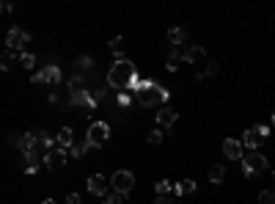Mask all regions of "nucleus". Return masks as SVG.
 <instances>
[{"label": "nucleus", "instance_id": "obj_1", "mask_svg": "<svg viewBox=\"0 0 275 204\" xmlns=\"http://www.w3.org/2000/svg\"><path fill=\"white\" fill-rule=\"evenodd\" d=\"M138 83H140V77L135 72V64L127 61V58H124V61H116L108 72L110 89H138Z\"/></svg>", "mask_w": 275, "mask_h": 204}, {"label": "nucleus", "instance_id": "obj_2", "mask_svg": "<svg viewBox=\"0 0 275 204\" xmlns=\"http://www.w3.org/2000/svg\"><path fill=\"white\" fill-rule=\"evenodd\" d=\"M135 97L143 108L149 105H165L168 102V89H162L160 83H152V80H140L138 89H135Z\"/></svg>", "mask_w": 275, "mask_h": 204}, {"label": "nucleus", "instance_id": "obj_3", "mask_svg": "<svg viewBox=\"0 0 275 204\" xmlns=\"http://www.w3.org/2000/svg\"><path fill=\"white\" fill-rule=\"evenodd\" d=\"M262 171H267V157L264 155L250 152V155L242 157V174H245V177H259Z\"/></svg>", "mask_w": 275, "mask_h": 204}, {"label": "nucleus", "instance_id": "obj_4", "mask_svg": "<svg viewBox=\"0 0 275 204\" xmlns=\"http://www.w3.org/2000/svg\"><path fill=\"white\" fill-rule=\"evenodd\" d=\"M132 188H135V174L127 171V169H121V171H116L113 177H110V191H116V193H124L127 196Z\"/></svg>", "mask_w": 275, "mask_h": 204}, {"label": "nucleus", "instance_id": "obj_5", "mask_svg": "<svg viewBox=\"0 0 275 204\" xmlns=\"http://www.w3.org/2000/svg\"><path fill=\"white\" fill-rule=\"evenodd\" d=\"M108 138H110V125L108 121H94V125L88 127V135H86L88 147H105Z\"/></svg>", "mask_w": 275, "mask_h": 204}, {"label": "nucleus", "instance_id": "obj_6", "mask_svg": "<svg viewBox=\"0 0 275 204\" xmlns=\"http://www.w3.org/2000/svg\"><path fill=\"white\" fill-rule=\"evenodd\" d=\"M267 133H270V130L267 127H248L245 130V135H242V147H248L250 152H259V147H262V144L267 141Z\"/></svg>", "mask_w": 275, "mask_h": 204}, {"label": "nucleus", "instance_id": "obj_7", "mask_svg": "<svg viewBox=\"0 0 275 204\" xmlns=\"http://www.w3.org/2000/svg\"><path fill=\"white\" fill-rule=\"evenodd\" d=\"M33 83H50V86H58L61 83V67H55V64H50V67H44L39 72H33Z\"/></svg>", "mask_w": 275, "mask_h": 204}, {"label": "nucleus", "instance_id": "obj_8", "mask_svg": "<svg viewBox=\"0 0 275 204\" xmlns=\"http://www.w3.org/2000/svg\"><path fill=\"white\" fill-rule=\"evenodd\" d=\"M31 42V33H25L22 28H11L9 36H6V50H14V53H19L22 47Z\"/></svg>", "mask_w": 275, "mask_h": 204}, {"label": "nucleus", "instance_id": "obj_9", "mask_svg": "<svg viewBox=\"0 0 275 204\" xmlns=\"http://www.w3.org/2000/svg\"><path fill=\"white\" fill-rule=\"evenodd\" d=\"M66 160H69V149H53V152H47V157H44V166H47L50 171H58V169H64L66 166Z\"/></svg>", "mask_w": 275, "mask_h": 204}, {"label": "nucleus", "instance_id": "obj_10", "mask_svg": "<svg viewBox=\"0 0 275 204\" xmlns=\"http://www.w3.org/2000/svg\"><path fill=\"white\" fill-rule=\"evenodd\" d=\"M223 155H226L228 160H242L245 157V147L240 141H234V138H226V141H223Z\"/></svg>", "mask_w": 275, "mask_h": 204}, {"label": "nucleus", "instance_id": "obj_11", "mask_svg": "<svg viewBox=\"0 0 275 204\" xmlns=\"http://www.w3.org/2000/svg\"><path fill=\"white\" fill-rule=\"evenodd\" d=\"M108 188H110V182L102 177V174H94V177H88V191H91V193H96V196H102V199H105V196L110 193Z\"/></svg>", "mask_w": 275, "mask_h": 204}, {"label": "nucleus", "instance_id": "obj_12", "mask_svg": "<svg viewBox=\"0 0 275 204\" xmlns=\"http://www.w3.org/2000/svg\"><path fill=\"white\" fill-rule=\"evenodd\" d=\"M72 102H74V105H83L86 113H91L94 108H96V99H94V94H88V89L86 91H74L72 94Z\"/></svg>", "mask_w": 275, "mask_h": 204}, {"label": "nucleus", "instance_id": "obj_13", "mask_svg": "<svg viewBox=\"0 0 275 204\" xmlns=\"http://www.w3.org/2000/svg\"><path fill=\"white\" fill-rule=\"evenodd\" d=\"M176 121H179V111H174V108H162V111H157V125L160 127H174Z\"/></svg>", "mask_w": 275, "mask_h": 204}, {"label": "nucleus", "instance_id": "obj_14", "mask_svg": "<svg viewBox=\"0 0 275 204\" xmlns=\"http://www.w3.org/2000/svg\"><path fill=\"white\" fill-rule=\"evenodd\" d=\"M72 144H74L72 127H61V133L55 135V147H58V149H72Z\"/></svg>", "mask_w": 275, "mask_h": 204}, {"label": "nucleus", "instance_id": "obj_15", "mask_svg": "<svg viewBox=\"0 0 275 204\" xmlns=\"http://www.w3.org/2000/svg\"><path fill=\"white\" fill-rule=\"evenodd\" d=\"M168 42L174 47H184V42H187V31H184V28H171V31H168Z\"/></svg>", "mask_w": 275, "mask_h": 204}, {"label": "nucleus", "instance_id": "obj_16", "mask_svg": "<svg viewBox=\"0 0 275 204\" xmlns=\"http://www.w3.org/2000/svg\"><path fill=\"white\" fill-rule=\"evenodd\" d=\"M204 47L201 45H193V47H184V61L187 64H196V61H204Z\"/></svg>", "mask_w": 275, "mask_h": 204}, {"label": "nucleus", "instance_id": "obj_17", "mask_svg": "<svg viewBox=\"0 0 275 204\" xmlns=\"http://www.w3.org/2000/svg\"><path fill=\"white\" fill-rule=\"evenodd\" d=\"M198 191V185H196V179H182L179 185H176V196H190V193H196Z\"/></svg>", "mask_w": 275, "mask_h": 204}, {"label": "nucleus", "instance_id": "obj_18", "mask_svg": "<svg viewBox=\"0 0 275 204\" xmlns=\"http://www.w3.org/2000/svg\"><path fill=\"white\" fill-rule=\"evenodd\" d=\"M91 55H83V58H77V61H74V77H80L83 75V72H88L91 69Z\"/></svg>", "mask_w": 275, "mask_h": 204}, {"label": "nucleus", "instance_id": "obj_19", "mask_svg": "<svg viewBox=\"0 0 275 204\" xmlns=\"http://www.w3.org/2000/svg\"><path fill=\"white\" fill-rule=\"evenodd\" d=\"M154 193H157V196H171V193H176V188L171 185L168 179H160L157 185H154Z\"/></svg>", "mask_w": 275, "mask_h": 204}, {"label": "nucleus", "instance_id": "obj_20", "mask_svg": "<svg viewBox=\"0 0 275 204\" xmlns=\"http://www.w3.org/2000/svg\"><path fill=\"white\" fill-rule=\"evenodd\" d=\"M223 179H226V169H223V166H212L209 169V182L212 185H220Z\"/></svg>", "mask_w": 275, "mask_h": 204}, {"label": "nucleus", "instance_id": "obj_21", "mask_svg": "<svg viewBox=\"0 0 275 204\" xmlns=\"http://www.w3.org/2000/svg\"><path fill=\"white\" fill-rule=\"evenodd\" d=\"M110 50H113L116 61H124V53H121V50H124V39H121V36H116V39L110 42Z\"/></svg>", "mask_w": 275, "mask_h": 204}, {"label": "nucleus", "instance_id": "obj_22", "mask_svg": "<svg viewBox=\"0 0 275 204\" xmlns=\"http://www.w3.org/2000/svg\"><path fill=\"white\" fill-rule=\"evenodd\" d=\"M88 149H91V147H88V141H83V144H72V149H69V157H83Z\"/></svg>", "mask_w": 275, "mask_h": 204}, {"label": "nucleus", "instance_id": "obj_23", "mask_svg": "<svg viewBox=\"0 0 275 204\" xmlns=\"http://www.w3.org/2000/svg\"><path fill=\"white\" fill-rule=\"evenodd\" d=\"M14 58H17V53H14V50H6V53H3V61H0V69L9 72L11 64H14Z\"/></svg>", "mask_w": 275, "mask_h": 204}, {"label": "nucleus", "instance_id": "obj_24", "mask_svg": "<svg viewBox=\"0 0 275 204\" xmlns=\"http://www.w3.org/2000/svg\"><path fill=\"white\" fill-rule=\"evenodd\" d=\"M74 91H86V83H83V77H69V94H74Z\"/></svg>", "mask_w": 275, "mask_h": 204}, {"label": "nucleus", "instance_id": "obj_25", "mask_svg": "<svg viewBox=\"0 0 275 204\" xmlns=\"http://www.w3.org/2000/svg\"><path fill=\"white\" fill-rule=\"evenodd\" d=\"M259 204H275V188H272V191H262V193H259Z\"/></svg>", "mask_w": 275, "mask_h": 204}, {"label": "nucleus", "instance_id": "obj_26", "mask_svg": "<svg viewBox=\"0 0 275 204\" xmlns=\"http://www.w3.org/2000/svg\"><path fill=\"white\" fill-rule=\"evenodd\" d=\"M105 204H124V193H116V191H110L105 196Z\"/></svg>", "mask_w": 275, "mask_h": 204}, {"label": "nucleus", "instance_id": "obj_27", "mask_svg": "<svg viewBox=\"0 0 275 204\" xmlns=\"http://www.w3.org/2000/svg\"><path fill=\"white\" fill-rule=\"evenodd\" d=\"M19 64H22V67H25V69H33L36 58H33L31 53H22V55H19Z\"/></svg>", "mask_w": 275, "mask_h": 204}, {"label": "nucleus", "instance_id": "obj_28", "mask_svg": "<svg viewBox=\"0 0 275 204\" xmlns=\"http://www.w3.org/2000/svg\"><path fill=\"white\" fill-rule=\"evenodd\" d=\"M149 144H154V147H157V144H162V130H160V127L149 133Z\"/></svg>", "mask_w": 275, "mask_h": 204}, {"label": "nucleus", "instance_id": "obj_29", "mask_svg": "<svg viewBox=\"0 0 275 204\" xmlns=\"http://www.w3.org/2000/svg\"><path fill=\"white\" fill-rule=\"evenodd\" d=\"M218 69H220V67H218V61H209V64H206V69H204V75H206V77H212V75H218Z\"/></svg>", "mask_w": 275, "mask_h": 204}, {"label": "nucleus", "instance_id": "obj_30", "mask_svg": "<svg viewBox=\"0 0 275 204\" xmlns=\"http://www.w3.org/2000/svg\"><path fill=\"white\" fill-rule=\"evenodd\" d=\"M80 201H83V196H80V193H69V196H66V204H80Z\"/></svg>", "mask_w": 275, "mask_h": 204}, {"label": "nucleus", "instance_id": "obj_31", "mask_svg": "<svg viewBox=\"0 0 275 204\" xmlns=\"http://www.w3.org/2000/svg\"><path fill=\"white\" fill-rule=\"evenodd\" d=\"M154 204H179V201L171 199V196H157V201H154Z\"/></svg>", "mask_w": 275, "mask_h": 204}, {"label": "nucleus", "instance_id": "obj_32", "mask_svg": "<svg viewBox=\"0 0 275 204\" xmlns=\"http://www.w3.org/2000/svg\"><path fill=\"white\" fill-rule=\"evenodd\" d=\"M118 105L127 108V105H130V94H121V97H118Z\"/></svg>", "mask_w": 275, "mask_h": 204}, {"label": "nucleus", "instance_id": "obj_33", "mask_svg": "<svg viewBox=\"0 0 275 204\" xmlns=\"http://www.w3.org/2000/svg\"><path fill=\"white\" fill-rule=\"evenodd\" d=\"M165 69H168V72H176L179 67H176V61H168V64H165Z\"/></svg>", "mask_w": 275, "mask_h": 204}, {"label": "nucleus", "instance_id": "obj_34", "mask_svg": "<svg viewBox=\"0 0 275 204\" xmlns=\"http://www.w3.org/2000/svg\"><path fill=\"white\" fill-rule=\"evenodd\" d=\"M44 204H58V201H53V199H44Z\"/></svg>", "mask_w": 275, "mask_h": 204}, {"label": "nucleus", "instance_id": "obj_35", "mask_svg": "<svg viewBox=\"0 0 275 204\" xmlns=\"http://www.w3.org/2000/svg\"><path fill=\"white\" fill-rule=\"evenodd\" d=\"M272 125H275V111H272Z\"/></svg>", "mask_w": 275, "mask_h": 204}, {"label": "nucleus", "instance_id": "obj_36", "mask_svg": "<svg viewBox=\"0 0 275 204\" xmlns=\"http://www.w3.org/2000/svg\"><path fill=\"white\" fill-rule=\"evenodd\" d=\"M272 179H275V174H272Z\"/></svg>", "mask_w": 275, "mask_h": 204}]
</instances>
